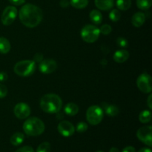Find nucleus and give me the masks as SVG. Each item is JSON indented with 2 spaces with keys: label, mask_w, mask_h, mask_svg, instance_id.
<instances>
[{
  "label": "nucleus",
  "mask_w": 152,
  "mask_h": 152,
  "mask_svg": "<svg viewBox=\"0 0 152 152\" xmlns=\"http://www.w3.org/2000/svg\"><path fill=\"white\" fill-rule=\"evenodd\" d=\"M19 19L25 26L33 28L40 24L43 18L41 9L33 4H25L19 13Z\"/></svg>",
  "instance_id": "1"
},
{
  "label": "nucleus",
  "mask_w": 152,
  "mask_h": 152,
  "mask_svg": "<svg viewBox=\"0 0 152 152\" xmlns=\"http://www.w3.org/2000/svg\"><path fill=\"white\" fill-rule=\"evenodd\" d=\"M40 107L45 112L56 114L62 108V101L58 95L55 94H48L42 97L40 100Z\"/></svg>",
  "instance_id": "2"
},
{
  "label": "nucleus",
  "mask_w": 152,
  "mask_h": 152,
  "mask_svg": "<svg viewBox=\"0 0 152 152\" xmlns=\"http://www.w3.org/2000/svg\"><path fill=\"white\" fill-rule=\"evenodd\" d=\"M45 126L40 119L33 117L28 118L23 124V130L28 136L36 137L44 132Z\"/></svg>",
  "instance_id": "3"
},
{
  "label": "nucleus",
  "mask_w": 152,
  "mask_h": 152,
  "mask_svg": "<svg viewBox=\"0 0 152 152\" xmlns=\"http://www.w3.org/2000/svg\"><path fill=\"white\" fill-rule=\"evenodd\" d=\"M36 70V62L34 60H23L14 65L13 71L19 77H30Z\"/></svg>",
  "instance_id": "4"
},
{
  "label": "nucleus",
  "mask_w": 152,
  "mask_h": 152,
  "mask_svg": "<svg viewBox=\"0 0 152 152\" xmlns=\"http://www.w3.org/2000/svg\"><path fill=\"white\" fill-rule=\"evenodd\" d=\"M104 111L99 105H92L88 108L86 111V119L88 123L92 126L99 124L102 120Z\"/></svg>",
  "instance_id": "5"
},
{
  "label": "nucleus",
  "mask_w": 152,
  "mask_h": 152,
  "mask_svg": "<svg viewBox=\"0 0 152 152\" xmlns=\"http://www.w3.org/2000/svg\"><path fill=\"white\" fill-rule=\"evenodd\" d=\"M81 37L86 42L93 43L98 39L100 35L99 29L93 25H87L81 31Z\"/></svg>",
  "instance_id": "6"
},
{
  "label": "nucleus",
  "mask_w": 152,
  "mask_h": 152,
  "mask_svg": "<svg viewBox=\"0 0 152 152\" xmlns=\"http://www.w3.org/2000/svg\"><path fill=\"white\" fill-rule=\"evenodd\" d=\"M151 77L148 74H142L137 80V86L140 91L145 94L151 93L152 90Z\"/></svg>",
  "instance_id": "7"
},
{
  "label": "nucleus",
  "mask_w": 152,
  "mask_h": 152,
  "mask_svg": "<svg viewBox=\"0 0 152 152\" xmlns=\"http://www.w3.org/2000/svg\"><path fill=\"white\" fill-rule=\"evenodd\" d=\"M138 139L148 146L152 145V127L151 126H144L138 129L137 132Z\"/></svg>",
  "instance_id": "8"
},
{
  "label": "nucleus",
  "mask_w": 152,
  "mask_h": 152,
  "mask_svg": "<svg viewBox=\"0 0 152 152\" xmlns=\"http://www.w3.org/2000/svg\"><path fill=\"white\" fill-rule=\"evenodd\" d=\"M17 16V9L14 6H7L1 14V20L3 25H10L14 22Z\"/></svg>",
  "instance_id": "9"
},
{
  "label": "nucleus",
  "mask_w": 152,
  "mask_h": 152,
  "mask_svg": "<svg viewBox=\"0 0 152 152\" xmlns=\"http://www.w3.org/2000/svg\"><path fill=\"white\" fill-rule=\"evenodd\" d=\"M13 113L18 119L24 120L28 118L31 114V108L25 102H19L15 105Z\"/></svg>",
  "instance_id": "10"
},
{
  "label": "nucleus",
  "mask_w": 152,
  "mask_h": 152,
  "mask_svg": "<svg viewBox=\"0 0 152 152\" xmlns=\"http://www.w3.org/2000/svg\"><path fill=\"white\" fill-rule=\"evenodd\" d=\"M57 129L59 134L65 137H69L72 136L75 132V128L74 125L71 122L66 121V120L60 122L58 125Z\"/></svg>",
  "instance_id": "11"
},
{
  "label": "nucleus",
  "mask_w": 152,
  "mask_h": 152,
  "mask_svg": "<svg viewBox=\"0 0 152 152\" xmlns=\"http://www.w3.org/2000/svg\"><path fill=\"white\" fill-rule=\"evenodd\" d=\"M57 68V64L53 59H43L39 65V69L42 74H48L53 73Z\"/></svg>",
  "instance_id": "12"
},
{
  "label": "nucleus",
  "mask_w": 152,
  "mask_h": 152,
  "mask_svg": "<svg viewBox=\"0 0 152 152\" xmlns=\"http://www.w3.org/2000/svg\"><path fill=\"white\" fill-rule=\"evenodd\" d=\"M102 111H105L107 115L110 117H115L117 115L120 111L118 107L115 105H111V104L106 103V102H102Z\"/></svg>",
  "instance_id": "13"
},
{
  "label": "nucleus",
  "mask_w": 152,
  "mask_h": 152,
  "mask_svg": "<svg viewBox=\"0 0 152 152\" xmlns=\"http://www.w3.org/2000/svg\"><path fill=\"white\" fill-rule=\"evenodd\" d=\"M95 5L101 10H109L114 5V0H94Z\"/></svg>",
  "instance_id": "14"
},
{
  "label": "nucleus",
  "mask_w": 152,
  "mask_h": 152,
  "mask_svg": "<svg viewBox=\"0 0 152 152\" xmlns=\"http://www.w3.org/2000/svg\"><path fill=\"white\" fill-rule=\"evenodd\" d=\"M114 60L117 63H123L129 58V53L126 50H119L114 53Z\"/></svg>",
  "instance_id": "15"
},
{
  "label": "nucleus",
  "mask_w": 152,
  "mask_h": 152,
  "mask_svg": "<svg viewBox=\"0 0 152 152\" xmlns=\"http://www.w3.org/2000/svg\"><path fill=\"white\" fill-rule=\"evenodd\" d=\"M145 21V15L142 12L134 13L132 18V23L136 28H140L144 24Z\"/></svg>",
  "instance_id": "16"
},
{
  "label": "nucleus",
  "mask_w": 152,
  "mask_h": 152,
  "mask_svg": "<svg viewBox=\"0 0 152 152\" xmlns=\"http://www.w3.org/2000/svg\"><path fill=\"white\" fill-rule=\"evenodd\" d=\"M64 111L67 115L72 117V116L76 115L79 112V107L77 104L70 102L65 105L64 108Z\"/></svg>",
  "instance_id": "17"
},
{
  "label": "nucleus",
  "mask_w": 152,
  "mask_h": 152,
  "mask_svg": "<svg viewBox=\"0 0 152 152\" xmlns=\"http://www.w3.org/2000/svg\"><path fill=\"white\" fill-rule=\"evenodd\" d=\"M24 140H25V136H24L23 134L21 133V132H16L11 136L10 142L13 145L17 146V145H19L23 142Z\"/></svg>",
  "instance_id": "18"
},
{
  "label": "nucleus",
  "mask_w": 152,
  "mask_h": 152,
  "mask_svg": "<svg viewBox=\"0 0 152 152\" xmlns=\"http://www.w3.org/2000/svg\"><path fill=\"white\" fill-rule=\"evenodd\" d=\"M90 19L95 25H99L102 21V15L100 11L97 10H93L90 12Z\"/></svg>",
  "instance_id": "19"
},
{
  "label": "nucleus",
  "mask_w": 152,
  "mask_h": 152,
  "mask_svg": "<svg viewBox=\"0 0 152 152\" xmlns=\"http://www.w3.org/2000/svg\"><path fill=\"white\" fill-rule=\"evenodd\" d=\"M10 50V43L4 37H0V53L5 54Z\"/></svg>",
  "instance_id": "20"
},
{
  "label": "nucleus",
  "mask_w": 152,
  "mask_h": 152,
  "mask_svg": "<svg viewBox=\"0 0 152 152\" xmlns=\"http://www.w3.org/2000/svg\"><path fill=\"white\" fill-rule=\"evenodd\" d=\"M116 4L119 10L125 11L130 8L132 5V0H117Z\"/></svg>",
  "instance_id": "21"
},
{
  "label": "nucleus",
  "mask_w": 152,
  "mask_h": 152,
  "mask_svg": "<svg viewBox=\"0 0 152 152\" xmlns=\"http://www.w3.org/2000/svg\"><path fill=\"white\" fill-rule=\"evenodd\" d=\"M139 120L142 123H148L151 120V112L149 110H144L140 114Z\"/></svg>",
  "instance_id": "22"
},
{
  "label": "nucleus",
  "mask_w": 152,
  "mask_h": 152,
  "mask_svg": "<svg viewBox=\"0 0 152 152\" xmlns=\"http://www.w3.org/2000/svg\"><path fill=\"white\" fill-rule=\"evenodd\" d=\"M71 6L77 9H83L88 4V0H70Z\"/></svg>",
  "instance_id": "23"
},
{
  "label": "nucleus",
  "mask_w": 152,
  "mask_h": 152,
  "mask_svg": "<svg viewBox=\"0 0 152 152\" xmlns=\"http://www.w3.org/2000/svg\"><path fill=\"white\" fill-rule=\"evenodd\" d=\"M151 4L152 0H137V5L140 10H148L151 7Z\"/></svg>",
  "instance_id": "24"
},
{
  "label": "nucleus",
  "mask_w": 152,
  "mask_h": 152,
  "mask_svg": "<svg viewBox=\"0 0 152 152\" xmlns=\"http://www.w3.org/2000/svg\"><path fill=\"white\" fill-rule=\"evenodd\" d=\"M121 18V13L120 12V10H117V9H114V10H111L109 13V19H111L112 22H117Z\"/></svg>",
  "instance_id": "25"
},
{
  "label": "nucleus",
  "mask_w": 152,
  "mask_h": 152,
  "mask_svg": "<svg viewBox=\"0 0 152 152\" xmlns=\"http://www.w3.org/2000/svg\"><path fill=\"white\" fill-rule=\"evenodd\" d=\"M37 152H50V144L48 142H42L37 147Z\"/></svg>",
  "instance_id": "26"
},
{
  "label": "nucleus",
  "mask_w": 152,
  "mask_h": 152,
  "mask_svg": "<svg viewBox=\"0 0 152 152\" xmlns=\"http://www.w3.org/2000/svg\"><path fill=\"white\" fill-rule=\"evenodd\" d=\"M88 126L87 123H85V122H80L77 125V127H76V130L79 132V133H83V132H86L88 130Z\"/></svg>",
  "instance_id": "27"
},
{
  "label": "nucleus",
  "mask_w": 152,
  "mask_h": 152,
  "mask_svg": "<svg viewBox=\"0 0 152 152\" xmlns=\"http://www.w3.org/2000/svg\"><path fill=\"white\" fill-rule=\"evenodd\" d=\"M112 29H111V25H108V24H105V25H103L99 29V31H100V34H104V35H108L110 34V33L111 32Z\"/></svg>",
  "instance_id": "28"
},
{
  "label": "nucleus",
  "mask_w": 152,
  "mask_h": 152,
  "mask_svg": "<svg viewBox=\"0 0 152 152\" xmlns=\"http://www.w3.org/2000/svg\"><path fill=\"white\" fill-rule=\"evenodd\" d=\"M117 44L120 46V48H126L128 46V42L127 39L123 37H119L117 39Z\"/></svg>",
  "instance_id": "29"
},
{
  "label": "nucleus",
  "mask_w": 152,
  "mask_h": 152,
  "mask_svg": "<svg viewBox=\"0 0 152 152\" xmlns=\"http://www.w3.org/2000/svg\"><path fill=\"white\" fill-rule=\"evenodd\" d=\"M7 94V88L4 85L0 83V98H4Z\"/></svg>",
  "instance_id": "30"
},
{
  "label": "nucleus",
  "mask_w": 152,
  "mask_h": 152,
  "mask_svg": "<svg viewBox=\"0 0 152 152\" xmlns=\"http://www.w3.org/2000/svg\"><path fill=\"white\" fill-rule=\"evenodd\" d=\"M15 152H34V150L31 146L26 145V146H23L22 148H19Z\"/></svg>",
  "instance_id": "31"
},
{
  "label": "nucleus",
  "mask_w": 152,
  "mask_h": 152,
  "mask_svg": "<svg viewBox=\"0 0 152 152\" xmlns=\"http://www.w3.org/2000/svg\"><path fill=\"white\" fill-rule=\"evenodd\" d=\"M43 60V55L41 53H37L34 55V61L36 63H39Z\"/></svg>",
  "instance_id": "32"
},
{
  "label": "nucleus",
  "mask_w": 152,
  "mask_h": 152,
  "mask_svg": "<svg viewBox=\"0 0 152 152\" xmlns=\"http://www.w3.org/2000/svg\"><path fill=\"white\" fill-rule=\"evenodd\" d=\"M9 1L14 5L19 6L23 4L25 2V0H9Z\"/></svg>",
  "instance_id": "33"
},
{
  "label": "nucleus",
  "mask_w": 152,
  "mask_h": 152,
  "mask_svg": "<svg viewBox=\"0 0 152 152\" xmlns=\"http://www.w3.org/2000/svg\"><path fill=\"white\" fill-rule=\"evenodd\" d=\"M8 78V75L5 72H0V82H5Z\"/></svg>",
  "instance_id": "34"
},
{
  "label": "nucleus",
  "mask_w": 152,
  "mask_h": 152,
  "mask_svg": "<svg viewBox=\"0 0 152 152\" xmlns=\"http://www.w3.org/2000/svg\"><path fill=\"white\" fill-rule=\"evenodd\" d=\"M59 4L62 7H67L70 4V1L68 0H61Z\"/></svg>",
  "instance_id": "35"
},
{
  "label": "nucleus",
  "mask_w": 152,
  "mask_h": 152,
  "mask_svg": "<svg viewBox=\"0 0 152 152\" xmlns=\"http://www.w3.org/2000/svg\"><path fill=\"white\" fill-rule=\"evenodd\" d=\"M122 152H136V150L133 146H127L123 150Z\"/></svg>",
  "instance_id": "36"
},
{
  "label": "nucleus",
  "mask_w": 152,
  "mask_h": 152,
  "mask_svg": "<svg viewBox=\"0 0 152 152\" xmlns=\"http://www.w3.org/2000/svg\"><path fill=\"white\" fill-rule=\"evenodd\" d=\"M147 104H148V106L150 109H152V95L150 94L148 96V99H147Z\"/></svg>",
  "instance_id": "37"
},
{
  "label": "nucleus",
  "mask_w": 152,
  "mask_h": 152,
  "mask_svg": "<svg viewBox=\"0 0 152 152\" xmlns=\"http://www.w3.org/2000/svg\"><path fill=\"white\" fill-rule=\"evenodd\" d=\"M138 152H151V150L149 148H142L140 149Z\"/></svg>",
  "instance_id": "38"
},
{
  "label": "nucleus",
  "mask_w": 152,
  "mask_h": 152,
  "mask_svg": "<svg viewBox=\"0 0 152 152\" xmlns=\"http://www.w3.org/2000/svg\"><path fill=\"white\" fill-rule=\"evenodd\" d=\"M109 152H120V150L118 148H115V147H113L109 150Z\"/></svg>",
  "instance_id": "39"
},
{
  "label": "nucleus",
  "mask_w": 152,
  "mask_h": 152,
  "mask_svg": "<svg viewBox=\"0 0 152 152\" xmlns=\"http://www.w3.org/2000/svg\"><path fill=\"white\" fill-rule=\"evenodd\" d=\"M96 152H103V151H96Z\"/></svg>",
  "instance_id": "40"
}]
</instances>
